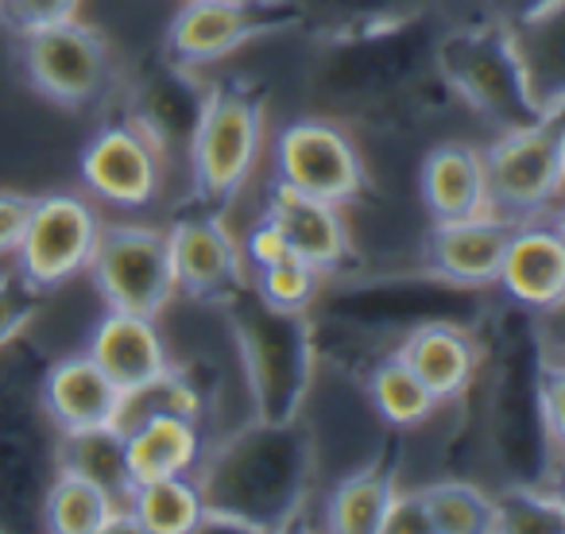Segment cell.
I'll list each match as a JSON object with an SVG mask.
<instances>
[{
  "label": "cell",
  "instance_id": "8d00e7d4",
  "mask_svg": "<svg viewBox=\"0 0 565 534\" xmlns=\"http://www.w3.org/2000/svg\"><path fill=\"white\" fill-rule=\"evenodd\" d=\"M380 534H434L430 511H426V500H423V488H418V492H395L392 495V508H387Z\"/></svg>",
  "mask_w": 565,
  "mask_h": 534
},
{
  "label": "cell",
  "instance_id": "ffe728a7",
  "mask_svg": "<svg viewBox=\"0 0 565 534\" xmlns=\"http://www.w3.org/2000/svg\"><path fill=\"white\" fill-rule=\"evenodd\" d=\"M511 228L515 221L492 210L461 221H434V228L426 233V264L434 276L449 284L480 287V291L495 287Z\"/></svg>",
  "mask_w": 565,
  "mask_h": 534
},
{
  "label": "cell",
  "instance_id": "484cf974",
  "mask_svg": "<svg viewBox=\"0 0 565 534\" xmlns=\"http://www.w3.org/2000/svg\"><path fill=\"white\" fill-rule=\"evenodd\" d=\"M418 186H423L426 213L434 221H461L488 210L484 163H480V151L469 143H438L423 159Z\"/></svg>",
  "mask_w": 565,
  "mask_h": 534
},
{
  "label": "cell",
  "instance_id": "52a82bcc",
  "mask_svg": "<svg viewBox=\"0 0 565 534\" xmlns=\"http://www.w3.org/2000/svg\"><path fill=\"white\" fill-rule=\"evenodd\" d=\"M539 369L542 353L534 341V325L515 322L508 338V356L500 364V376L492 387V410H488V430L500 461L511 469V480L523 484L554 488L562 446L550 438L546 418L539 403Z\"/></svg>",
  "mask_w": 565,
  "mask_h": 534
},
{
  "label": "cell",
  "instance_id": "30bf717a",
  "mask_svg": "<svg viewBox=\"0 0 565 534\" xmlns=\"http://www.w3.org/2000/svg\"><path fill=\"white\" fill-rule=\"evenodd\" d=\"M484 163V194L488 210L500 217L523 221L539 217L562 194L565 171V117L562 109L546 113L539 125L523 132H503L488 151Z\"/></svg>",
  "mask_w": 565,
  "mask_h": 534
},
{
  "label": "cell",
  "instance_id": "4316f807",
  "mask_svg": "<svg viewBox=\"0 0 565 534\" xmlns=\"http://www.w3.org/2000/svg\"><path fill=\"white\" fill-rule=\"evenodd\" d=\"M55 464L94 480L120 508H125L128 492H132V472H128V457H125V426L120 423L58 434Z\"/></svg>",
  "mask_w": 565,
  "mask_h": 534
},
{
  "label": "cell",
  "instance_id": "d6a6232c",
  "mask_svg": "<svg viewBox=\"0 0 565 534\" xmlns=\"http://www.w3.org/2000/svg\"><path fill=\"white\" fill-rule=\"evenodd\" d=\"M318 287H322V271L310 267L307 259H299L295 252H287L275 264L256 267V287L252 291L275 310H299V314H307L318 302Z\"/></svg>",
  "mask_w": 565,
  "mask_h": 534
},
{
  "label": "cell",
  "instance_id": "ac0fdd59",
  "mask_svg": "<svg viewBox=\"0 0 565 534\" xmlns=\"http://www.w3.org/2000/svg\"><path fill=\"white\" fill-rule=\"evenodd\" d=\"M495 287H503L508 299L526 307L531 314L562 307L565 295V236L557 217H523L515 221L508 236V248L500 259Z\"/></svg>",
  "mask_w": 565,
  "mask_h": 534
},
{
  "label": "cell",
  "instance_id": "5bb4252c",
  "mask_svg": "<svg viewBox=\"0 0 565 534\" xmlns=\"http://www.w3.org/2000/svg\"><path fill=\"white\" fill-rule=\"evenodd\" d=\"M94 205L78 194H43L32 202V217L17 244V271L43 291H55L66 279L86 271L97 244Z\"/></svg>",
  "mask_w": 565,
  "mask_h": 534
},
{
  "label": "cell",
  "instance_id": "8fae6325",
  "mask_svg": "<svg viewBox=\"0 0 565 534\" xmlns=\"http://www.w3.org/2000/svg\"><path fill=\"white\" fill-rule=\"evenodd\" d=\"M86 271L94 276L97 295L109 310L159 318L174 299V271L163 228L102 221Z\"/></svg>",
  "mask_w": 565,
  "mask_h": 534
},
{
  "label": "cell",
  "instance_id": "1f68e13d",
  "mask_svg": "<svg viewBox=\"0 0 565 534\" xmlns=\"http://www.w3.org/2000/svg\"><path fill=\"white\" fill-rule=\"evenodd\" d=\"M426 511H430L434 534H492L495 511L492 495L465 480H438L423 488Z\"/></svg>",
  "mask_w": 565,
  "mask_h": 534
},
{
  "label": "cell",
  "instance_id": "8992f818",
  "mask_svg": "<svg viewBox=\"0 0 565 534\" xmlns=\"http://www.w3.org/2000/svg\"><path fill=\"white\" fill-rule=\"evenodd\" d=\"M484 314L480 287H461L434 276H384L369 284H345L322 299V318L349 333L403 341L411 330L430 322L477 325Z\"/></svg>",
  "mask_w": 565,
  "mask_h": 534
},
{
  "label": "cell",
  "instance_id": "74e56055",
  "mask_svg": "<svg viewBox=\"0 0 565 534\" xmlns=\"http://www.w3.org/2000/svg\"><path fill=\"white\" fill-rule=\"evenodd\" d=\"M32 194H20V190H0V256L17 252L24 225L32 217Z\"/></svg>",
  "mask_w": 565,
  "mask_h": 534
},
{
  "label": "cell",
  "instance_id": "d590c367",
  "mask_svg": "<svg viewBox=\"0 0 565 534\" xmlns=\"http://www.w3.org/2000/svg\"><path fill=\"white\" fill-rule=\"evenodd\" d=\"M82 9V0H0V24L12 35L35 32V28L63 24L74 20Z\"/></svg>",
  "mask_w": 565,
  "mask_h": 534
},
{
  "label": "cell",
  "instance_id": "f35d334b",
  "mask_svg": "<svg viewBox=\"0 0 565 534\" xmlns=\"http://www.w3.org/2000/svg\"><path fill=\"white\" fill-rule=\"evenodd\" d=\"M287 241H282V233L271 225V221H259V225H252L248 228V236H244V248H241V256L248 259L252 267H267V264H275V259H282L287 256Z\"/></svg>",
  "mask_w": 565,
  "mask_h": 534
},
{
  "label": "cell",
  "instance_id": "836d02e7",
  "mask_svg": "<svg viewBox=\"0 0 565 534\" xmlns=\"http://www.w3.org/2000/svg\"><path fill=\"white\" fill-rule=\"evenodd\" d=\"M299 4L307 12V24H318V32H333V28L403 17V12L423 9L430 0H299Z\"/></svg>",
  "mask_w": 565,
  "mask_h": 534
},
{
  "label": "cell",
  "instance_id": "7a4b0ae2",
  "mask_svg": "<svg viewBox=\"0 0 565 534\" xmlns=\"http://www.w3.org/2000/svg\"><path fill=\"white\" fill-rule=\"evenodd\" d=\"M194 480L205 500L198 531H282L307 503L315 441L299 418H252L210 457L202 453Z\"/></svg>",
  "mask_w": 565,
  "mask_h": 534
},
{
  "label": "cell",
  "instance_id": "cb8c5ba5",
  "mask_svg": "<svg viewBox=\"0 0 565 534\" xmlns=\"http://www.w3.org/2000/svg\"><path fill=\"white\" fill-rule=\"evenodd\" d=\"M202 453V426L186 415H174V410H143V415H136L132 430L125 426V457L132 484L151 477L194 472Z\"/></svg>",
  "mask_w": 565,
  "mask_h": 534
},
{
  "label": "cell",
  "instance_id": "f546056e",
  "mask_svg": "<svg viewBox=\"0 0 565 534\" xmlns=\"http://www.w3.org/2000/svg\"><path fill=\"white\" fill-rule=\"evenodd\" d=\"M364 387H369V399L376 407V415L387 426H395V430L423 426L438 410V399L430 395V387L407 369V361L395 349L372 364L369 376H364Z\"/></svg>",
  "mask_w": 565,
  "mask_h": 534
},
{
  "label": "cell",
  "instance_id": "9c48e42d",
  "mask_svg": "<svg viewBox=\"0 0 565 534\" xmlns=\"http://www.w3.org/2000/svg\"><path fill=\"white\" fill-rule=\"evenodd\" d=\"M302 28L310 24L299 0H186L167 24L159 51L198 71L252 40H271Z\"/></svg>",
  "mask_w": 565,
  "mask_h": 534
},
{
  "label": "cell",
  "instance_id": "e0dca14e",
  "mask_svg": "<svg viewBox=\"0 0 565 534\" xmlns=\"http://www.w3.org/2000/svg\"><path fill=\"white\" fill-rule=\"evenodd\" d=\"M78 171L82 182L97 197L125 205V210H143V205L156 202L167 163L140 128H132L128 120H117V125H105L86 143Z\"/></svg>",
  "mask_w": 565,
  "mask_h": 534
},
{
  "label": "cell",
  "instance_id": "5b68a950",
  "mask_svg": "<svg viewBox=\"0 0 565 534\" xmlns=\"http://www.w3.org/2000/svg\"><path fill=\"white\" fill-rule=\"evenodd\" d=\"M267 86L252 78H228L210 86V102L190 143V205L225 213L248 186L264 148Z\"/></svg>",
  "mask_w": 565,
  "mask_h": 534
},
{
  "label": "cell",
  "instance_id": "d6986e66",
  "mask_svg": "<svg viewBox=\"0 0 565 534\" xmlns=\"http://www.w3.org/2000/svg\"><path fill=\"white\" fill-rule=\"evenodd\" d=\"M264 217L279 228L287 248L299 259H307L310 267H318L322 276L345 271L353 264V236H349L341 205L299 194V190H291L287 182L275 179L267 186Z\"/></svg>",
  "mask_w": 565,
  "mask_h": 534
},
{
  "label": "cell",
  "instance_id": "603a6c76",
  "mask_svg": "<svg viewBox=\"0 0 565 534\" xmlns=\"http://www.w3.org/2000/svg\"><path fill=\"white\" fill-rule=\"evenodd\" d=\"M395 353L407 361V369L430 387V395L441 403L457 399L469 392L472 376L480 364V345L472 338L469 325L454 322H430L411 330L407 338L395 345Z\"/></svg>",
  "mask_w": 565,
  "mask_h": 534
},
{
  "label": "cell",
  "instance_id": "d4e9b609",
  "mask_svg": "<svg viewBox=\"0 0 565 534\" xmlns=\"http://www.w3.org/2000/svg\"><path fill=\"white\" fill-rule=\"evenodd\" d=\"M395 477H399V434H392L364 469L349 472L333 488L326 503V526L333 534H380L395 495Z\"/></svg>",
  "mask_w": 565,
  "mask_h": 534
},
{
  "label": "cell",
  "instance_id": "6da1fadb",
  "mask_svg": "<svg viewBox=\"0 0 565 534\" xmlns=\"http://www.w3.org/2000/svg\"><path fill=\"white\" fill-rule=\"evenodd\" d=\"M441 24L430 4L403 17L322 32L310 89L333 113L353 120H415L423 109L446 105L449 89L434 71Z\"/></svg>",
  "mask_w": 565,
  "mask_h": 534
},
{
  "label": "cell",
  "instance_id": "f1b7e54d",
  "mask_svg": "<svg viewBox=\"0 0 565 534\" xmlns=\"http://www.w3.org/2000/svg\"><path fill=\"white\" fill-rule=\"evenodd\" d=\"M117 508L120 503L94 480L71 469H55L40 503V526L55 534H97L109 531V519L117 515Z\"/></svg>",
  "mask_w": 565,
  "mask_h": 534
},
{
  "label": "cell",
  "instance_id": "9a60e30c",
  "mask_svg": "<svg viewBox=\"0 0 565 534\" xmlns=\"http://www.w3.org/2000/svg\"><path fill=\"white\" fill-rule=\"evenodd\" d=\"M163 233L167 252H171L174 295H186L190 302L221 310V302L233 299L241 287H248L244 256L233 233L221 225V213L186 205L182 213H174V221Z\"/></svg>",
  "mask_w": 565,
  "mask_h": 534
},
{
  "label": "cell",
  "instance_id": "2e32d148",
  "mask_svg": "<svg viewBox=\"0 0 565 534\" xmlns=\"http://www.w3.org/2000/svg\"><path fill=\"white\" fill-rule=\"evenodd\" d=\"M43 418L17 387H0V526L40 523L43 492L58 469Z\"/></svg>",
  "mask_w": 565,
  "mask_h": 534
},
{
  "label": "cell",
  "instance_id": "7402d4cb",
  "mask_svg": "<svg viewBox=\"0 0 565 534\" xmlns=\"http://www.w3.org/2000/svg\"><path fill=\"white\" fill-rule=\"evenodd\" d=\"M125 399L128 395L86 353L51 364L47 376L40 380V407L58 434L120 423Z\"/></svg>",
  "mask_w": 565,
  "mask_h": 534
},
{
  "label": "cell",
  "instance_id": "83f0119b",
  "mask_svg": "<svg viewBox=\"0 0 565 534\" xmlns=\"http://www.w3.org/2000/svg\"><path fill=\"white\" fill-rule=\"evenodd\" d=\"M125 511L136 531L186 534V531H198L205 500H202V488H198V480L190 477V472H174V477L136 480L125 500Z\"/></svg>",
  "mask_w": 565,
  "mask_h": 534
},
{
  "label": "cell",
  "instance_id": "277c9868",
  "mask_svg": "<svg viewBox=\"0 0 565 534\" xmlns=\"http://www.w3.org/2000/svg\"><path fill=\"white\" fill-rule=\"evenodd\" d=\"M434 71L457 102L469 105L500 136L523 132L546 117V109L534 102L523 58H519V47L503 17L441 28L438 47H434Z\"/></svg>",
  "mask_w": 565,
  "mask_h": 534
},
{
  "label": "cell",
  "instance_id": "44dd1931",
  "mask_svg": "<svg viewBox=\"0 0 565 534\" xmlns=\"http://www.w3.org/2000/svg\"><path fill=\"white\" fill-rule=\"evenodd\" d=\"M86 356L120 387L125 395L143 392L148 384H156L167 369V341L159 333L156 318L132 314V310H109L102 322L89 333Z\"/></svg>",
  "mask_w": 565,
  "mask_h": 534
},
{
  "label": "cell",
  "instance_id": "ba28073f",
  "mask_svg": "<svg viewBox=\"0 0 565 534\" xmlns=\"http://www.w3.org/2000/svg\"><path fill=\"white\" fill-rule=\"evenodd\" d=\"M20 66L35 94L74 113L102 109L125 82V66L109 35L82 24L78 17L20 35Z\"/></svg>",
  "mask_w": 565,
  "mask_h": 534
},
{
  "label": "cell",
  "instance_id": "4dcf8cb0",
  "mask_svg": "<svg viewBox=\"0 0 565 534\" xmlns=\"http://www.w3.org/2000/svg\"><path fill=\"white\" fill-rule=\"evenodd\" d=\"M495 531L503 534H562L565 531V503L554 488L523 484L511 480L492 495Z\"/></svg>",
  "mask_w": 565,
  "mask_h": 534
},
{
  "label": "cell",
  "instance_id": "7c38bea8",
  "mask_svg": "<svg viewBox=\"0 0 565 534\" xmlns=\"http://www.w3.org/2000/svg\"><path fill=\"white\" fill-rule=\"evenodd\" d=\"M120 102H125V117L132 128H140L151 140V148L163 156V163H186L190 143H194L198 120L210 102V86L198 78L190 66L167 58L156 51L136 66L128 82H120Z\"/></svg>",
  "mask_w": 565,
  "mask_h": 534
},
{
  "label": "cell",
  "instance_id": "3957f363",
  "mask_svg": "<svg viewBox=\"0 0 565 534\" xmlns=\"http://www.w3.org/2000/svg\"><path fill=\"white\" fill-rule=\"evenodd\" d=\"M228 330L241 349L244 380H248L252 407L259 423H291L315 384L318 341L310 314L275 310L256 291L241 287L233 299L221 302Z\"/></svg>",
  "mask_w": 565,
  "mask_h": 534
},
{
  "label": "cell",
  "instance_id": "e575fe53",
  "mask_svg": "<svg viewBox=\"0 0 565 534\" xmlns=\"http://www.w3.org/2000/svg\"><path fill=\"white\" fill-rule=\"evenodd\" d=\"M43 302H47V291L35 287L28 276H20V271L0 276V349L12 345L40 318Z\"/></svg>",
  "mask_w": 565,
  "mask_h": 534
},
{
  "label": "cell",
  "instance_id": "4fadbf2b",
  "mask_svg": "<svg viewBox=\"0 0 565 534\" xmlns=\"http://www.w3.org/2000/svg\"><path fill=\"white\" fill-rule=\"evenodd\" d=\"M275 179L341 210L356 205L372 186L353 136L322 117L295 120L275 136Z\"/></svg>",
  "mask_w": 565,
  "mask_h": 534
}]
</instances>
